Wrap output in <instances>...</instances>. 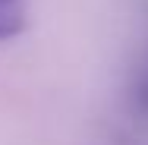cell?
Returning a JSON list of instances; mask_svg holds the SVG:
<instances>
[{
	"instance_id": "cell-1",
	"label": "cell",
	"mask_w": 148,
	"mask_h": 145,
	"mask_svg": "<svg viewBox=\"0 0 148 145\" xmlns=\"http://www.w3.org/2000/svg\"><path fill=\"white\" fill-rule=\"evenodd\" d=\"M29 19V0H0V41L19 35Z\"/></svg>"
}]
</instances>
